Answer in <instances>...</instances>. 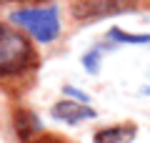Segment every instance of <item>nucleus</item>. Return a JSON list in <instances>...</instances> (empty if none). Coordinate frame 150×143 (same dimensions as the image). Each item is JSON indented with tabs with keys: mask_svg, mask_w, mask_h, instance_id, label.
Masks as SVG:
<instances>
[{
	"mask_svg": "<svg viewBox=\"0 0 150 143\" xmlns=\"http://www.w3.org/2000/svg\"><path fill=\"white\" fill-rule=\"evenodd\" d=\"M15 131L25 143H33L40 133H43V126H40V118H38L30 108H18L15 111Z\"/></svg>",
	"mask_w": 150,
	"mask_h": 143,
	"instance_id": "5",
	"label": "nucleus"
},
{
	"mask_svg": "<svg viewBox=\"0 0 150 143\" xmlns=\"http://www.w3.org/2000/svg\"><path fill=\"white\" fill-rule=\"evenodd\" d=\"M65 95H73L75 101H80V103H88V95L80 93L78 88H73V85H65Z\"/></svg>",
	"mask_w": 150,
	"mask_h": 143,
	"instance_id": "9",
	"label": "nucleus"
},
{
	"mask_svg": "<svg viewBox=\"0 0 150 143\" xmlns=\"http://www.w3.org/2000/svg\"><path fill=\"white\" fill-rule=\"evenodd\" d=\"M33 143H63V141H60V138H55V136H45V133H40Z\"/></svg>",
	"mask_w": 150,
	"mask_h": 143,
	"instance_id": "10",
	"label": "nucleus"
},
{
	"mask_svg": "<svg viewBox=\"0 0 150 143\" xmlns=\"http://www.w3.org/2000/svg\"><path fill=\"white\" fill-rule=\"evenodd\" d=\"M10 20L18 23L23 30H28V35H33L38 43H53L60 35V13L55 5L15 10Z\"/></svg>",
	"mask_w": 150,
	"mask_h": 143,
	"instance_id": "2",
	"label": "nucleus"
},
{
	"mask_svg": "<svg viewBox=\"0 0 150 143\" xmlns=\"http://www.w3.org/2000/svg\"><path fill=\"white\" fill-rule=\"evenodd\" d=\"M100 58H103L100 48H90V50L83 55V65L88 68V73H98V70H100Z\"/></svg>",
	"mask_w": 150,
	"mask_h": 143,
	"instance_id": "8",
	"label": "nucleus"
},
{
	"mask_svg": "<svg viewBox=\"0 0 150 143\" xmlns=\"http://www.w3.org/2000/svg\"><path fill=\"white\" fill-rule=\"evenodd\" d=\"M38 65V55L25 33L0 23V78L30 73Z\"/></svg>",
	"mask_w": 150,
	"mask_h": 143,
	"instance_id": "1",
	"label": "nucleus"
},
{
	"mask_svg": "<svg viewBox=\"0 0 150 143\" xmlns=\"http://www.w3.org/2000/svg\"><path fill=\"white\" fill-rule=\"evenodd\" d=\"M135 138V126L133 123H118V126H105L98 128L93 143H128Z\"/></svg>",
	"mask_w": 150,
	"mask_h": 143,
	"instance_id": "6",
	"label": "nucleus"
},
{
	"mask_svg": "<svg viewBox=\"0 0 150 143\" xmlns=\"http://www.w3.org/2000/svg\"><path fill=\"white\" fill-rule=\"evenodd\" d=\"M138 0H75L70 13L78 23H95L110 15H123V13H135Z\"/></svg>",
	"mask_w": 150,
	"mask_h": 143,
	"instance_id": "3",
	"label": "nucleus"
},
{
	"mask_svg": "<svg viewBox=\"0 0 150 143\" xmlns=\"http://www.w3.org/2000/svg\"><path fill=\"white\" fill-rule=\"evenodd\" d=\"M108 35L110 40L123 43V45H150V35H133V33H125L123 28H110Z\"/></svg>",
	"mask_w": 150,
	"mask_h": 143,
	"instance_id": "7",
	"label": "nucleus"
},
{
	"mask_svg": "<svg viewBox=\"0 0 150 143\" xmlns=\"http://www.w3.org/2000/svg\"><path fill=\"white\" fill-rule=\"evenodd\" d=\"M53 118L55 121H63L68 126H75V123H83V121H90V118L98 116V111L90 106V103H80V101H58L53 106Z\"/></svg>",
	"mask_w": 150,
	"mask_h": 143,
	"instance_id": "4",
	"label": "nucleus"
},
{
	"mask_svg": "<svg viewBox=\"0 0 150 143\" xmlns=\"http://www.w3.org/2000/svg\"><path fill=\"white\" fill-rule=\"evenodd\" d=\"M3 3H18V0H0V5H3Z\"/></svg>",
	"mask_w": 150,
	"mask_h": 143,
	"instance_id": "11",
	"label": "nucleus"
}]
</instances>
